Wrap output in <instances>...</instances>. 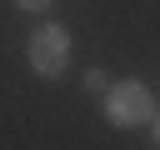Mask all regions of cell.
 Instances as JSON below:
<instances>
[{"label":"cell","instance_id":"6da1fadb","mask_svg":"<svg viewBox=\"0 0 160 150\" xmlns=\"http://www.w3.org/2000/svg\"><path fill=\"white\" fill-rule=\"evenodd\" d=\"M155 115V95L145 80H110L105 85V120L120 130H135Z\"/></svg>","mask_w":160,"mask_h":150},{"label":"cell","instance_id":"7a4b0ae2","mask_svg":"<svg viewBox=\"0 0 160 150\" xmlns=\"http://www.w3.org/2000/svg\"><path fill=\"white\" fill-rule=\"evenodd\" d=\"M25 60H30L35 75L55 80V75L65 70V60H70V30H65V25H40V30L30 35V45H25Z\"/></svg>","mask_w":160,"mask_h":150},{"label":"cell","instance_id":"277c9868","mask_svg":"<svg viewBox=\"0 0 160 150\" xmlns=\"http://www.w3.org/2000/svg\"><path fill=\"white\" fill-rule=\"evenodd\" d=\"M15 5H20V10H30V15H45L55 0H15Z\"/></svg>","mask_w":160,"mask_h":150},{"label":"cell","instance_id":"3957f363","mask_svg":"<svg viewBox=\"0 0 160 150\" xmlns=\"http://www.w3.org/2000/svg\"><path fill=\"white\" fill-rule=\"evenodd\" d=\"M85 85H90V90H100V95H105V85H110V75H105V70H90V75H85Z\"/></svg>","mask_w":160,"mask_h":150},{"label":"cell","instance_id":"5b68a950","mask_svg":"<svg viewBox=\"0 0 160 150\" xmlns=\"http://www.w3.org/2000/svg\"><path fill=\"white\" fill-rule=\"evenodd\" d=\"M150 120H155V145H160V115H150Z\"/></svg>","mask_w":160,"mask_h":150}]
</instances>
